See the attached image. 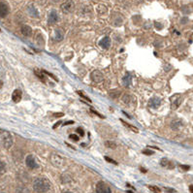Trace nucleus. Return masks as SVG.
Wrapping results in <instances>:
<instances>
[{
    "label": "nucleus",
    "mask_w": 193,
    "mask_h": 193,
    "mask_svg": "<svg viewBox=\"0 0 193 193\" xmlns=\"http://www.w3.org/2000/svg\"><path fill=\"white\" fill-rule=\"evenodd\" d=\"M33 189L37 193H45L51 188V184L45 178H37L33 181Z\"/></svg>",
    "instance_id": "1"
},
{
    "label": "nucleus",
    "mask_w": 193,
    "mask_h": 193,
    "mask_svg": "<svg viewBox=\"0 0 193 193\" xmlns=\"http://www.w3.org/2000/svg\"><path fill=\"white\" fill-rule=\"evenodd\" d=\"M13 137L8 131L1 130L0 131V145L3 147L9 150L13 146Z\"/></svg>",
    "instance_id": "2"
},
{
    "label": "nucleus",
    "mask_w": 193,
    "mask_h": 193,
    "mask_svg": "<svg viewBox=\"0 0 193 193\" xmlns=\"http://www.w3.org/2000/svg\"><path fill=\"white\" fill-rule=\"evenodd\" d=\"M49 160H51V163L53 166H56L57 168H61L64 165V162H65L64 161V158L59 154H57V153H52L51 157H49Z\"/></svg>",
    "instance_id": "3"
},
{
    "label": "nucleus",
    "mask_w": 193,
    "mask_h": 193,
    "mask_svg": "<svg viewBox=\"0 0 193 193\" xmlns=\"http://www.w3.org/2000/svg\"><path fill=\"white\" fill-rule=\"evenodd\" d=\"M74 8H75V4H74V1L73 0H66L65 2H63L61 4L60 6V9L61 11L64 13V14H69L71 13Z\"/></svg>",
    "instance_id": "4"
},
{
    "label": "nucleus",
    "mask_w": 193,
    "mask_h": 193,
    "mask_svg": "<svg viewBox=\"0 0 193 193\" xmlns=\"http://www.w3.org/2000/svg\"><path fill=\"white\" fill-rule=\"evenodd\" d=\"M96 193H112L110 186L106 185L105 182L99 181L96 185Z\"/></svg>",
    "instance_id": "5"
},
{
    "label": "nucleus",
    "mask_w": 193,
    "mask_h": 193,
    "mask_svg": "<svg viewBox=\"0 0 193 193\" xmlns=\"http://www.w3.org/2000/svg\"><path fill=\"white\" fill-rule=\"evenodd\" d=\"M182 101L181 95L180 94H175L171 97V108L173 110H176V109L179 108V106L181 105V103Z\"/></svg>",
    "instance_id": "6"
},
{
    "label": "nucleus",
    "mask_w": 193,
    "mask_h": 193,
    "mask_svg": "<svg viewBox=\"0 0 193 193\" xmlns=\"http://www.w3.org/2000/svg\"><path fill=\"white\" fill-rule=\"evenodd\" d=\"M25 163H26V166L28 168H30V169H36V168H38V164H37V162L35 160V157H34L33 155H31V154H29V155L26 156Z\"/></svg>",
    "instance_id": "7"
},
{
    "label": "nucleus",
    "mask_w": 193,
    "mask_h": 193,
    "mask_svg": "<svg viewBox=\"0 0 193 193\" xmlns=\"http://www.w3.org/2000/svg\"><path fill=\"white\" fill-rule=\"evenodd\" d=\"M10 8L7 3L0 1V18H5L9 14Z\"/></svg>",
    "instance_id": "8"
},
{
    "label": "nucleus",
    "mask_w": 193,
    "mask_h": 193,
    "mask_svg": "<svg viewBox=\"0 0 193 193\" xmlns=\"http://www.w3.org/2000/svg\"><path fill=\"white\" fill-rule=\"evenodd\" d=\"M91 80L94 83H101L103 81V74L99 70H94L90 75Z\"/></svg>",
    "instance_id": "9"
},
{
    "label": "nucleus",
    "mask_w": 193,
    "mask_h": 193,
    "mask_svg": "<svg viewBox=\"0 0 193 193\" xmlns=\"http://www.w3.org/2000/svg\"><path fill=\"white\" fill-rule=\"evenodd\" d=\"M57 21H58V15H57L56 11L52 10V11H51V13L49 14L48 22L49 24H53V23H56Z\"/></svg>",
    "instance_id": "10"
},
{
    "label": "nucleus",
    "mask_w": 193,
    "mask_h": 193,
    "mask_svg": "<svg viewBox=\"0 0 193 193\" xmlns=\"http://www.w3.org/2000/svg\"><path fill=\"white\" fill-rule=\"evenodd\" d=\"M161 104V100L160 98L158 97H152L150 99V101H148V107L150 108H153V109H156L158 108V106H159Z\"/></svg>",
    "instance_id": "11"
},
{
    "label": "nucleus",
    "mask_w": 193,
    "mask_h": 193,
    "mask_svg": "<svg viewBox=\"0 0 193 193\" xmlns=\"http://www.w3.org/2000/svg\"><path fill=\"white\" fill-rule=\"evenodd\" d=\"M22 90H16L12 94V99L14 102L16 103H19V101L22 100Z\"/></svg>",
    "instance_id": "12"
},
{
    "label": "nucleus",
    "mask_w": 193,
    "mask_h": 193,
    "mask_svg": "<svg viewBox=\"0 0 193 193\" xmlns=\"http://www.w3.org/2000/svg\"><path fill=\"white\" fill-rule=\"evenodd\" d=\"M21 31L22 35H24L25 37H30L32 35V28L29 25H22L21 28Z\"/></svg>",
    "instance_id": "13"
},
{
    "label": "nucleus",
    "mask_w": 193,
    "mask_h": 193,
    "mask_svg": "<svg viewBox=\"0 0 193 193\" xmlns=\"http://www.w3.org/2000/svg\"><path fill=\"white\" fill-rule=\"evenodd\" d=\"M27 12L29 14V16H31L32 18H38L39 17V13L33 5H29V6L27 7Z\"/></svg>",
    "instance_id": "14"
},
{
    "label": "nucleus",
    "mask_w": 193,
    "mask_h": 193,
    "mask_svg": "<svg viewBox=\"0 0 193 193\" xmlns=\"http://www.w3.org/2000/svg\"><path fill=\"white\" fill-rule=\"evenodd\" d=\"M160 165L162 167L168 168V169H173V168H174V164H173L170 160H168L167 158H162L160 160Z\"/></svg>",
    "instance_id": "15"
},
{
    "label": "nucleus",
    "mask_w": 193,
    "mask_h": 193,
    "mask_svg": "<svg viewBox=\"0 0 193 193\" xmlns=\"http://www.w3.org/2000/svg\"><path fill=\"white\" fill-rule=\"evenodd\" d=\"M100 46L103 48V49H109L110 48V46H111V39L109 38L108 36H106V37H104L102 40L100 41Z\"/></svg>",
    "instance_id": "16"
},
{
    "label": "nucleus",
    "mask_w": 193,
    "mask_h": 193,
    "mask_svg": "<svg viewBox=\"0 0 193 193\" xmlns=\"http://www.w3.org/2000/svg\"><path fill=\"white\" fill-rule=\"evenodd\" d=\"M122 101L123 103H125L126 105H131L132 102L134 101V96L128 94V93H125V94L122 96Z\"/></svg>",
    "instance_id": "17"
},
{
    "label": "nucleus",
    "mask_w": 193,
    "mask_h": 193,
    "mask_svg": "<svg viewBox=\"0 0 193 193\" xmlns=\"http://www.w3.org/2000/svg\"><path fill=\"white\" fill-rule=\"evenodd\" d=\"M132 82V75L131 74H126V75L122 78V83H123V86H130V83Z\"/></svg>",
    "instance_id": "18"
},
{
    "label": "nucleus",
    "mask_w": 193,
    "mask_h": 193,
    "mask_svg": "<svg viewBox=\"0 0 193 193\" xmlns=\"http://www.w3.org/2000/svg\"><path fill=\"white\" fill-rule=\"evenodd\" d=\"M63 37H64V34L61 31V29L57 28L56 30V34H54V40L56 42H60L61 40H63Z\"/></svg>",
    "instance_id": "19"
},
{
    "label": "nucleus",
    "mask_w": 193,
    "mask_h": 193,
    "mask_svg": "<svg viewBox=\"0 0 193 193\" xmlns=\"http://www.w3.org/2000/svg\"><path fill=\"white\" fill-rule=\"evenodd\" d=\"M181 126H182V121L180 120H174L171 123V127H172L173 130H179Z\"/></svg>",
    "instance_id": "20"
},
{
    "label": "nucleus",
    "mask_w": 193,
    "mask_h": 193,
    "mask_svg": "<svg viewBox=\"0 0 193 193\" xmlns=\"http://www.w3.org/2000/svg\"><path fill=\"white\" fill-rule=\"evenodd\" d=\"M34 73H35V75L39 79H40L43 83H46V77H45V75H44L43 71H40V70H38V69H35V70H34Z\"/></svg>",
    "instance_id": "21"
},
{
    "label": "nucleus",
    "mask_w": 193,
    "mask_h": 193,
    "mask_svg": "<svg viewBox=\"0 0 193 193\" xmlns=\"http://www.w3.org/2000/svg\"><path fill=\"white\" fill-rule=\"evenodd\" d=\"M16 193H29V190L25 186H19L17 188Z\"/></svg>",
    "instance_id": "22"
},
{
    "label": "nucleus",
    "mask_w": 193,
    "mask_h": 193,
    "mask_svg": "<svg viewBox=\"0 0 193 193\" xmlns=\"http://www.w3.org/2000/svg\"><path fill=\"white\" fill-rule=\"evenodd\" d=\"M120 121L123 123V124H124L125 126H127L128 128H130V129L132 130V131H134V132H136V133H138V129L136 127H134V126H132V125H130V124H128V123H126L125 121H123L122 120H120Z\"/></svg>",
    "instance_id": "23"
},
{
    "label": "nucleus",
    "mask_w": 193,
    "mask_h": 193,
    "mask_svg": "<svg viewBox=\"0 0 193 193\" xmlns=\"http://www.w3.org/2000/svg\"><path fill=\"white\" fill-rule=\"evenodd\" d=\"M105 145H106V147H110V148H116L117 147V144L115 142H106L105 143Z\"/></svg>",
    "instance_id": "24"
},
{
    "label": "nucleus",
    "mask_w": 193,
    "mask_h": 193,
    "mask_svg": "<svg viewBox=\"0 0 193 193\" xmlns=\"http://www.w3.org/2000/svg\"><path fill=\"white\" fill-rule=\"evenodd\" d=\"M5 169H6V166H5V163L3 161L0 160V175L3 174L5 172Z\"/></svg>",
    "instance_id": "25"
},
{
    "label": "nucleus",
    "mask_w": 193,
    "mask_h": 193,
    "mask_svg": "<svg viewBox=\"0 0 193 193\" xmlns=\"http://www.w3.org/2000/svg\"><path fill=\"white\" fill-rule=\"evenodd\" d=\"M148 188H150L151 191H153L154 193H159V192H160V189L158 188L157 186H152V185H150V186H148Z\"/></svg>",
    "instance_id": "26"
},
{
    "label": "nucleus",
    "mask_w": 193,
    "mask_h": 193,
    "mask_svg": "<svg viewBox=\"0 0 193 193\" xmlns=\"http://www.w3.org/2000/svg\"><path fill=\"white\" fill-rule=\"evenodd\" d=\"M69 138H70L71 140L75 141V142H78V141H79V139H80V137L77 136V135H75V134H71L70 136H69Z\"/></svg>",
    "instance_id": "27"
},
{
    "label": "nucleus",
    "mask_w": 193,
    "mask_h": 193,
    "mask_svg": "<svg viewBox=\"0 0 193 193\" xmlns=\"http://www.w3.org/2000/svg\"><path fill=\"white\" fill-rule=\"evenodd\" d=\"M105 159H106V161H108V162H111V163H113V164H115V165H117V163L115 160H113L112 158L108 157V156H105Z\"/></svg>",
    "instance_id": "28"
},
{
    "label": "nucleus",
    "mask_w": 193,
    "mask_h": 193,
    "mask_svg": "<svg viewBox=\"0 0 193 193\" xmlns=\"http://www.w3.org/2000/svg\"><path fill=\"white\" fill-rule=\"evenodd\" d=\"M143 153L146 155H151V154H153V151H148V150H145V151H143Z\"/></svg>",
    "instance_id": "29"
},
{
    "label": "nucleus",
    "mask_w": 193,
    "mask_h": 193,
    "mask_svg": "<svg viewBox=\"0 0 193 193\" xmlns=\"http://www.w3.org/2000/svg\"><path fill=\"white\" fill-rule=\"evenodd\" d=\"M77 132H78V134L80 135V136H83V135H85V132H83V130L82 129V128H78Z\"/></svg>",
    "instance_id": "30"
},
{
    "label": "nucleus",
    "mask_w": 193,
    "mask_h": 193,
    "mask_svg": "<svg viewBox=\"0 0 193 193\" xmlns=\"http://www.w3.org/2000/svg\"><path fill=\"white\" fill-rule=\"evenodd\" d=\"M78 93H79V94H80V95H81V96H82V97H83V99H86V100H87L88 102H91V100H90V98H88L87 96H86V95H83L82 92H78Z\"/></svg>",
    "instance_id": "31"
},
{
    "label": "nucleus",
    "mask_w": 193,
    "mask_h": 193,
    "mask_svg": "<svg viewBox=\"0 0 193 193\" xmlns=\"http://www.w3.org/2000/svg\"><path fill=\"white\" fill-rule=\"evenodd\" d=\"M180 167L181 168V169H182V170H185V171H187V170H189V168H190L189 166H186V165H181Z\"/></svg>",
    "instance_id": "32"
},
{
    "label": "nucleus",
    "mask_w": 193,
    "mask_h": 193,
    "mask_svg": "<svg viewBox=\"0 0 193 193\" xmlns=\"http://www.w3.org/2000/svg\"><path fill=\"white\" fill-rule=\"evenodd\" d=\"M90 111H91V112H92L93 113H95V115H96V116H98V117H102L101 115H99V113H97L96 111H94V110H93V109H91V110H90Z\"/></svg>",
    "instance_id": "33"
},
{
    "label": "nucleus",
    "mask_w": 193,
    "mask_h": 193,
    "mask_svg": "<svg viewBox=\"0 0 193 193\" xmlns=\"http://www.w3.org/2000/svg\"><path fill=\"white\" fill-rule=\"evenodd\" d=\"M74 123V121H67V122H65V123H63V125H67V124H73Z\"/></svg>",
    "instance_id": "34"
},
{
    "label": "nucleus",
    "mask_w": 193,
    "mask_h": 193,
    "mask_svg": "<svg viewBox=\"0 0 193 193\" xmlns=\"http://www.w3.org/2000/svg\"><path fill=\"white\" fill-rule=\"evenodd\" d=\"M62 116H63V113H57L54 115V117H62Z\"/></svg>",
    "instance_id": "35"
},
{
    "label": "nucleus",
    "mask_w": 193,
    "mask_h": 193,
    "mask_svg": "<svg viewBox=\"0 0 193 193\" xmlns=\"http://www.w3.org/2000/svg\"><path fill=\"white\" fill-rule=\"evenodd\" d=\"M59 124H60V121H58V122L56 123V124H54V125H53V128H54V129H56V128Z\"/></svg>",
    "instance_id": "36"
},
{
    "label": "nucleus",
    "mask_w": 193,
    "mask_h": 193,
    "mask_svg": "<svg viewBox=\"0 0 193 193\" xmlns=\"http://www.w3.org/2000/svg\"><path fill=\"white\" fill-rule=\"evenodd\" d=\"M189 190H190L191 193H193V185H190L189 186Z\"/></svg>",
    "instance_id": "37"
},
{
    "label": "nucleus",
    "mask_w": 193,
    "mask_h": 193,
    "mask_svg": "<svg viewBox=\"0 0 193 193\" xmlns=\"http://www.w3.org/2000/svg\"><path fill=\"white\" fill-rule=\"evenodd\" d=\"M52 1H53V2H59L60 0H52Z\"/></svg>",
    "instance_id": "38"
},
{
    "label": "nucleus",
    "mask_w": 193,
    "mask_h": 193,
    "mask_svg": "<svg viewBox=\"0 0 193 193\" xmlns=\"http://www.w3.org/2000/svg\"><path fill=\"white\" fill-rule=\"evenodd\" d=\"M2 87V82H0V88Z\"/></svg>",
    "instance_id": "39"
},
{
    "label": "nucleus",
    "mask_w": 193,
    "mask_h": 193,
    "mask_svg": "<svg viewBox=\"0 0 193 193\" xmlns=\"http://www.w3.org/2000/svg\"><path fill=\"white\" fill-rule=\"evenodd\" d=\"M63 193H72V192H70V191H66V192H63Z\"/></svg>",
    "instance_id": "40"
}]
</instances>
